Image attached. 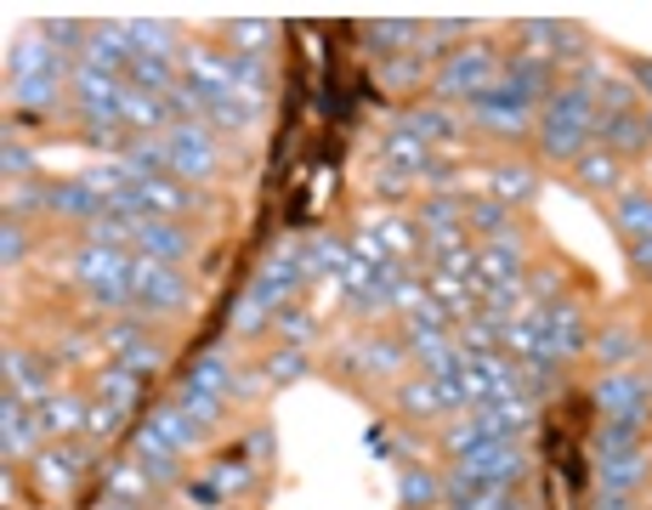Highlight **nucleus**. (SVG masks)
<instances>
[{
	"mask_svg": "<svg viewBox=\"0 0 652 510\" xmlns=\"http://www.w3.org/2000/svg\"><path fill=\"white\" fill-rule=\"evenodd\" d=\"M80 63H85V69H96V74H114V80H125V74H131V63H136L131 29H125V23H96V29L85 34Z\"/></svg>",
	"mask_w": 652,
	"mask_h": 510,
	"instance_id": "nucleus-7",
	"label": "nucleus"
},
{
	"mask_svg": "<svg viewBox=\"0 0 652 510\" xmlns=\"http://www.w3.org/2000/svg\"><path fill=\"white\" fill-rule=\"evenodd\" d=\"M499 80H506L511 91H522L528 102H544L550 91H557V85H550V69H544V63H533L528 51H517V58H506V69H499Z\"/></svg>",
	"mask_w": 652,
	"mask_h": 510,
	"instance_id": "nucleus-27",
	"label": "nucleus"
},
{
	"mask_svg": "<svg viewBox=\"0 0 652 510\" xmlns=\"http://www.w3.org/2000/svg\"><path fill=\"white\" fill-rule=\"evenodd\" d=\"M397 402H404V415H415V420H426V415H448V408H442V391H437V380H431V375L404 380Z\"/></svg>",
	"mask_w": 652,
	"mask_h": 510,
	"instance_id": "nucleus-39",
	"label": "nucleus"
},
{
	"mask_svg": "<svg viewBox=\"0 0 652 510\" xmlns=\"http://www.w3.org/2000/svg\"><path fill=\"white\" fill-rule=\"evenodd\" d=\"M273 318H278V313H267V306H262L256 295H244V300L233 306V329H238V335H256V329H262V324H273Z\"/></svg>",
	"mask_w": 652,
	"mask_h": 510,
	"instance_id": "nucleus-51",
	"label": "nucleus"
},
{
	"mask_svg": "<svg viewBox=\"0 0 652 510\" xmlns=\"http://www.w3.org/2000/svg\"><path fill=\"white\" fill-rule=\"evenodd\" d=\"M590 351L601 357V364H613V369H630L641 357V329L635 324H608L601 335H590Z\"/></svg>",
	"mask_w": 652,
	"mask_h": 510,
	"instance_id": "nucleus-23",
	"label": "nucleus"
},
{
	"mask_svg": "<svg viewBox=\"0 0 652 510\" xmlns=\"http://www.w3.org/2000/svg\"><path fill=\"white\" fill-rule=\"evenodd\" d=\"M154 426H160V437H165L176 453H198V442H205V426L187 420L176 402H160V408H154Z\"/></svg>",
	"mask_w": 652,
	"mask_h": 510,
	"instance_id": "nucleus-30",
	"label": "nucleus"
},
{
	"mask_svg": "<svg viewBox=\"0 0 652 510\" xmlns=\"http://www.w3.org/2000/svg\"><path fill=\"white\" fill-rule=\"evenodd\" d=\"M63 96V74H34V80H12V102H23V109H52V102Z\"/></svg>",
	"mask_w": 652,
	"mask_h": 510,
	"instance_id": "nucleus-41",
	"label": "nucleus"
},
{
	"mask_svg": "<svg viewBox=\"0 0 652 510\" xmlns=\"http://www.w3.org/2000/svg\"><path fill=\"white\" fill-rule=\"evenodd\" d=\"M595 142L608 153H641L652 136H646V120L635 114H595Z\"/></svg>",
	"mask_w": 652,
	"mask_h": 510,
	"instance_id": "nucleus-19",
	"label": "nucleus"
},
{
	"mask_svg": "<svg viewBox=\"0 0 652 510\" xmlns=\"http://www.w3.org/2000/svg\"><path fill=\"white\" fill-rule=\"evenodd\" d=\"M488 193L499 198V204H522V198H533L539 193V171H528V165H493L488 171Z\"/></svg>",
	"mask_w": 652,
	"mask_h": 510,
	"instance_id": "nucleus-32",
	"label": "nucleus"
},
{
	"mask_svg": "<svg viewBox=\"0 0 652 510\" xmlns=\"http://www.w3.org/2000/svg\"><path fill=\"white\" fill-rule=\"evenodd\" d=\"M646 136H652V109H646Z\"/></svg>",
	"mask_w": 652,
	"mask_h": 510,
	"instance_id": "nucleus-62",
	"label": "nucleus"
},
{
	"mask_svg": "<svg viewBox=\"0 0 652 510\" xmlns=\"http://www.w3.org/2000/svg\"><path fill=\"white\" fill-rule=\"evenodd\" d=\"M619 227L630 238H646L652 233V193L646 187H619Z\"/></svg>",
	"mask_w": 652,
	"mask_h": 510,
	"instance_id": "nucleus-38",
	"label": "nucleus"
},
{
	"mask_svg": "<svg viewBox=\"0 0 652 510\" xmlns=\"http://www.w3.org/2000/svg\"><path fill=\"white\" fill-rule=\"evenodd\" d=\"M233 40H238V51L249 45V58H262V45L273 40V23H233Z\"/></svg>",
	"mask_w": 652,
	"mask_h": 510,
	"instance_id": "nucleus-54",
	"label": "nucleus"
},
{
	"mask_svg": "<svg viewBox=\"0 0 652 510\" xmlns=\"http://www.w3.org/2000/svg\"><path fill=\"white\" fill-rule=\"evenodd\" d=\"M590 131H573V125H539V147H544V160H584L590 153Z\"/></svg>",
	"mask_w": 652,
	"mask_h": 510,
	"instance_id": "nucleus-36",
	"label": "nucleus"
},
{
	"mask_svg": "<svg viewBox=\"0 0 652 510\" xmlns=\"http://www.w3.org/2000/svg\"><path fill=\"white\" fill-rule=\"evenodd\" d=\"M477 278H482V289H493V284H522V238H517V233L488 238V244L477 249Z\"/></svg>",
	"mask_w": 652,
	"mask_h": 510,
	"instance_id": "nucleus-12",
	"label": "nucleus"
},
{
	"mask_svg": "<svg viewBox=\"0 0 652 510\" xmlns=\"http://www.w3.org/2000/svg\"><path fill=\"white\" fill-rule=\"evenodd\" d=\"M652 380L635 375V369H608L595 380V408L601 415H630V408H652Z\"/></svg>",
	"mask_w": 652,
	"mask_h": 510,
	"instance_id": "nucleus-10",
	"label": "nucleus"
},
{
	"mask_svg": "<svg viewBox=\"0 0 652 510\" xmlns=\"http://www.w3.org/2000/svg\"><path fill=\"white\" fill-rule=\"evenodd\" d=\"M471 120H477L482 131H499V136H522L528 125H539L533 102H528L522 91H511L506 80H499V85H488V91L471 102Z\"/></svg>",
	"mask_w": 652,
	"mask_h": 510,
	"instance_id": "nucleus-5",
	"label": "nucleus"
},
{
	"mask_svg": "<svg viewBox=\"0 0 652 510\" xmlns=\"http://www.w3.org/2000/svg\"><path fill=\"white\" fill-rule=\"evenodd\" d=\"M120 420H125V408L109 402V397H96V402L85 408V442H109V437L120 431Z\"/></svg>",
	"mask_w": 652,
	"mask_h": 510,
	"instance_id": "nucleus-47",
	"label": "nucleus"
},
{
	"mask_svg": "<svg viewBox=\"0 0 652 510\" xmlns=\"http://www.w3.org/2000/svg\"><path fill=\"white\" fill-rule=\"evenodd\" d=\"M646 466H652V459H646L641 448H630V453H601V459H595V482H601V493H635L641 477H646Z\"/></svg>",
	"mask_w": 652,
	"mask_h": 510,
	"instance_id": "nucleus-16",
	"label": "nucleus"
},
{
	"mask_svg": "<svg viewBox=\"0 0 652 510\" xmlns=\"http://www.w3.org/2000/svg\"><path fill=\"white\" fill-rule=\"evenodd\" d=\"M522 51H528L533 63H544V69L550 63H568L562 51H579V29L573 23H539L533 18V23H522Z\"/></svg>",
	"mask_w": 652,
	"mask_h": 510,
	"instance_id": "nucleus-14",
	"label": "nucleus"
},
{
	"mask_svg": "<svg viewBox=\"0 0 652 510\" xmlns=\"http://www.w3.org/2000/svg\"><path fill=\"white\" fill-rule=\"evenodd\" d=\"M455 471L471 477V482H482V488H517L528 477V453L517 442H482V448H471V453L455 459Z\"/></svg>",
	"mask_w": 652,
	"mask_h": 510,
	"instance_id": "nucleus-4",
	"label": "nucleus"
},
{
	"mask_svg": "<svg viewBox=\"0 0 652 510\" xmlns=\"http://www.w3.org/2000/svg\"><path fill=\"white\" fill-rule=\"evenodd\" d=\"M346 262H353V249L346 244H335V238H313L307 244V278H318V273H346Z\"/></svg>",
	"mask_w": 652,
	"mask_h": 510,
	"instance_id": "nucleus-44",
	"label": "nucleus"
},
{
	"mask_svg": "<svg viewBox=\"0 0 652 510\" xmlns=\"http://www.w3.org/2000/svg\"><path fill=\"white\" fill-rule=\"evenodd\" d=\"M404 504H409V510L442 504V477H431L426 466H409V471H404Z\"/></svg>",
	"mask_w": 652,
	"mask_h": 510,
	"instance_id": "nucleus-45",
	"label": "nucleus"
},
{
	"mask_svg": "<svg viewBox=\"0 0 652 510\" xmlns=\"http://www.w3.org/2000/svg\"><path fill=\"white\" fill-rule=\"evenodd\" d=\"M80 466H91V448L40 453V488H45V493H69V488L80 482Z\"/></svg>",
	"mask_w": 652,
	"mask_h": 510,
	"instance_id": "nucleus-24",
	"label": "nucleus"
},
{
	"mask_svg": "<svg viewBox=\"0 0 652 510\" xmlns=\"http://www.w3.org/2000/svg\"><path fill=\"white\" fill-rule=\"evenodd\" d=\"M131 289H136V318H160L187 306V278L171 262H147V255H131Z\"/></svg>",
	"mask_w": 652,
	"mask_h": 510,
	"instance_id": "nucleus-2",
	"label": "nucleus"
},
{
	"mask_svg": "<svg viewBox=\"0 0 652 510\" xmlns=\"http://www.w3.org/2000/svg\"><path fill=\"white\" fill-rule=\"evenodd\" d=\"M397 125H404L409 136H420L426 147H437V142H455V136H460V120H455V114H448V109H437V102H426V109L404 114V120H397Z\"/></svg>",
	"mask_w": 652,
	"mask_h": 510,
	"instance_id": "nucleus-29",
	"label": "nucleus"
},
{
	"mask_svg": "<svg viewBox=\"0 0 652 510\" xmlns=\"http://www.w3.org/2000/svg\"><path fill=\"white\" fill-rule=\"evenodd\" d=\"M256 114H262V109H249L244 96H222V102H211V109H205V125H211V131H244Z\"/></svg>",
	"mask_w": 652,
	"mask_h": 510,
	"instance_id": "nucleus-46",
	"label": "nucleus"
},
{
	"mask_svg": "<svg viewBox=\"0 0 652 510\" xmlns=\"http://www.w3.org/2000/svg\"><path fill=\"white\" fill-rule=\"evenodd\" d=\"M635 91H646V96H652V63H635Z\"/></svg>",
	"mask_w": 652,
	"mask_h": 510,
	"instance_id": "nucleus-60",
	"label": "nucleus"
},
{
	"mask_svg": "<svg viewBox=\"0 0 652 510\" xmlns=\"http://www.w3.org/2000/svg\"><path fill=\"white\" fill-rule=\"evenodd\" d=\"M499 69H506V58H493V45L471 40L460 51H448L442 69H437V91L448 102H477L488 85H499Z\"/></svg>",
	"mask_w": 652,
	"mask_h": 510,
	"instance_id": "nucleus-1",
	"label": "nucleus"
},
{
	"mask_svg": "<svg viewBox=\"0 0 652 510\" xmlns=\"http://www.w3.org/2000/svg\"><path fill=\"white\" fill-rule=\"evenodd\" d=\"M131 29V45H136V58H176L182 51V34L171 29V23H125Z\"/></svg>",
	"mask_w": 652,
	"mask_h": 510,
	"instance_id": "nucleus-35",
	"label": "nucleus"
},
{
	"mask_svg": "<svg viewBox=\"0 0 652 510\" xmlns=\"http://www.w3.org/2000/svg\"><path fill=\"white\" fill-rule=\"evenodd\" d=\"M0 255H7V267H18L23 255H29V233H23V222H7V233H0Z\"/></svg>",
	"mask_w": 652,
	"mask_h": 510,
	"instance_id": "nucleus-55",
	"label": "nucleus"
},
{
	"mask_svg": "<svg viewBox=\"0 0 652 510\" xmlns=\"http://www.w3.org/2000/svg\"><path fill=\"white\" fill-rule=\"evenodd\" d=\"M142 198H147V216L176 222V216L193 211L198 193H187V182H176V176H154V182H142Z\"/></svg>",
	"mask_w": 652,
	"mask_h": 510,
	"instance_id": "nucleus-22",
	"label": "nucleus"
},
{
	"mask_svg": "<svg viewBox=\"0 0 652 510\" xmlns=\"http://www.w3.org/2000/svg\"><path fill=\"white\" fill-rule=\"evenodd\" d=\"M103 510H136V504H120V499H109V504H103Z\"/></svg>",
	"mask_w": 652,
	"mask_h": 510,
	"instance_id": "nucleus-61",
	"label": "nucleus"
},
{
	"mask_svg": "<svg viewBox=\"0 0 652 510\" xmlns=\"http://www.w3.org/2000/svg\"><path fill=\"white\" fill-rule=\"evenodd\" d=\"M120 364H125L131 375H142V369H160V364H165V351H160L154 340H142V346H131V351L120 357Z\"/></svg>",
	"mask_w": 652,
	"mask_h": 510,
	"instance_id": "nucleus-53",
	"label": "nucleus"
},
{
	"mask_svg": "<svg viewBox=\"0 0 652 510\" xmlns=\"http://www.w3.org/2000/svg\"><path fill=\"white\" fill-rule=\"evenodd\" d=\"M595 96L579 91V85H562V91H550L539 102V125H573V131H590L595 136Z\"/></svg>",
	"mask_w": 652,
	"mask_h": 510,
	"instance_id": "nucleus-13",
	"label": "nucleus"
},
{
	"mask_svg": "<svg viewBox=\"0 0 652 510\" xmlns=\"http://www.w3.org/2000/svg\"><path fill=\"white\" fill-rule=\"evenodd\" d=\"M630 267L635 273H652V233L646 238H630Z\"/></svg>",
	"mask_w": 652,
	"mask_h": 510,
	"instance_id": "nucleus-57",
	"label": "nucleus"
},
{
	"mask_svg": "<svg viewBox=\"0 0 652 510\" xmlns=\"http://www.w3.org/2000/svg\"><path fill=\"white\" fill-rule=\"evenodd\" d=\"M300 375H307V351H300V346H284V351L267 357V380H273V386H289V380H300Z\"/></svg>",
	"mask_w": 652,
	"mask_h": 510,
	"instance_id": "nucleus-49",
	"label": "nucleus"
},
{
	"mask_svg": "<svg viewBox=\"0 0 652 510\" xmlns=\"http://www.w3.org/2000/svg\"><path fill=\"white\" fill-rule=\"evenodd\" d=\"M171 402L182 408L187 420H198L211 431V420H222V408H227V397H216V391H205V386H193V380H182L176 391H171Z\"/></svg>",
	"mask_w": 652,
	"mask_h": 510,
	"instance_id": "nucleus-34",
	"label": "nucleus"
},
{
	"mask_svg": "<svg viewBox=\"0 0 652 510\" xmlns=\"http://www.w3.org/2000/svg\"><path fill=\"white\" fill-rule=\"evenodd\" d=\"M96 397H109V402H120V408H131V402H136V375H131L125 364H114V369H103V375H96Z\"/></svg>",
	"mask_w": 652,
	"mask_h": 510,
	"instance_id": "nucleus-48",
	"label": "nucleus"
},
{
	"mask_svg": "<svg viewBox=\"0 0 652 510\" xmlns=\"http://www.w3.org/2000/svg\"><path fill=\"white\" fill-rule=\"evenodd\" d=\"M147 493H154V482H147V471L136 466V459H120V466H109V499L120 504H147Z\"/></svg>",
	"mask_w": 652,
	"mask_h": 510,
	"instance_id": "nucleus-33",
	"label": "nucleus"
},
{
	"mask_svg": "<svg viewBox=\"0 0 652 510\" xmlns=\"http://www.w3.org/2000/svg\"><path fill=\"white\" fill-rule=\"evenodd\" d=\"M7 397H18L23 408H40V402H52L58 391L52 386H45V375H40V364H34V357H23V351H7Z\"/></svg>",
	"mask_w": 652,
	"mask_h": 510,
	"instance_id": "nucleus-18",
	"label": "nucleus"
},
{
	"mask_svg": "<svg viewBox=\"0 0 652 510\" xmlns=\"http://www.w3.org/2000/svg\"><path fill=\"white\" fill-rule=\"evenodd\" d=\"M131 459L147 471V482L154 488H171V482H182V453L160 437V426L147 420V426H136V437H131Z\"/></svg>",
	"mask_w": 652,
	"mask_h": 510,
	"instance_id": "nucleus-8",
	"label": "nucleus"
},
{
	"mask_svg": "<svg viewBox=\"0 0 652 510\" xmlns=\"http://www.w3.org/2000/svg\"><path fill=\"white\" fill-rule=\"evenodd\" d=\"M136 255H147V262H171V267H182L187 255H193V238H187V227L182 222H142L136 227V244H131Z\"/></svg>",
	"mask_w": 652,
	"mask_h": 510,
	"instance_id": "nucleus-11",
	"label": "nucleus"
},
{
	"mask_svg": "<svg viewBox=\"0 0 652 510\" xmlns=\"http://www.w3.org/2000/svg\"><path fill=\"white\" fill-rule=\"evenodd\" d=\"M641 426H646V408H630V415H608V426L595 431V459H601V453H630V448H641V442H635Z\"/></svg>",
	"mask_w": 652,
	"mask_h": 510,
	"instance_id": "nucleus-31",
	"label": "nucleus"
},
{
	"mask_svg": "<svg viewBox=\"0 0 652 510\" xmlns=\"http://www.w3.org/2000/svg\"><path fill=\"white\" fill-rule=\"evenodd\" d=\"M579 182L584 187H619V153H608V147H590L584 160H579Z\"/></svg>",
	"mask_w": 652,
	"mask_h": 510,
	"instance_id": "nucleus-43",
	"label": "nucleus"
},
{
	"mask_svg": "<svg viewBox=\"0 0 652 510\" xmlns=\"http://www.w3.org/2000/svg\"><path fill=\"white\" fill-rule=\"evenodd\" d=\"M488 233V238H499V233H511V204H499L493 193H482V198H471L466 204V233Z\"/></svg>",
	"mask_w": 652,
	"mask_h": 510,
	"instance_id": "nucleus-37",
	"label": "nucleus"
},
{
	"mask_svg": "<svg viewBox=\"0 0 652 510\" xmlns=\"http://www.w3.org/2000/svg\"><path fill=\"white\" fill-rule=\"evenodd\" d=\"M193 386H205V391H216V397H233V380H238V369L227 364V357L222 351H205V357H198V364H193V375H187Z\"/></svg>",
	"mask_w": 652,
	"mask_h": 510,
	"instance_id": "nucleus-40",
	"label": "nucleus"
},
{
	"mask_svg": "<svg viewBox=\"0 0 652 510\" xmlns=\"http://www.w3.org/2000/svg\"><path fill=\"white\" fill-rule=\"evenodd\" d=\"M595 510H635V493H595Z\"/></svg>",
	"mask_w": 652,
	"mask_h": 510,
	"instance_id": "nucleus-59",
	"label": "nucleus"
},
{
	"mask_svg": "<svg viewBox=\"0 0 652 510\" xmlns=\"http://www.w3.org/2000/svg\"><path fill=\"white\" fill-rule=\"evenodd\" d=\"M579 351H590V324H584V313L579 306H550L544 313V357H557V364H568V357H579Z\"/></svg>",
	"mask_w": 652,
	"mask_h": 510,
	"instance_id": "nucleus-9",
	"label": "nucleus"
},
{
	"mask_svg": "<svg viewBox=\"0 0 652 510\" xmlns=\"http://www.w3.org/2000/svg\"><path fill=\"white\" fill-rule=\"evenodd\" d=\"M431 165H437L431 147H426L420 136H409L404 125H391V136H386V147H380V187L397 193V187H409V182H426Z\"/></svg>",
	"mask_w": 652,
	"mask_h": 510,
	"instance_id": "nucleus-6",
	"label": "nucleus"
},
{
	"mask_svg": "<svg viewBox=\"0 0 652 510\" xmlns=\"http://www.w3.org/2000/svg\"><path fill=\"white\" fill-rule=\"evenodd\" d=\"M103 340L125 357V351H131V346H142L147 335H142V318H120V324H109V329H103Z\"/></svg>",
	"mask_w": 652,
	"mask_h": 510,
	"instance_id": "nucleus-52",
	"label": "nucleus"
},
{
	"mask_svg": "<svg viewBox=\"0 0 652 510\" xmlns=\"http://www.w3.org/2000/svg\"><path fill=\"white\" fill-rule=\"evenodd\" d=\"M182 80L205 102L233 96V69H227V58H216V51H187V58H182Z\"/></svg>",
	"mask_w": 652,
	"mask_h": 510,
	"instance_id": "nucleus-15",
	"label": "nucleus"
},
{
	"mask_svg": "<svg viewBox=\"0 0 652 510\" xmlns=\"http://www.w3.org/2000/svg\"><path fill=\"white\" fill-rule=\"evenodd\" d=\"M273 329H278V340H284V346H307V340H313V318H307V313H295V306H278Z\"/></svg>",
	"mask_w": 652,
	"mask_h": 510,
	"instance_id": "nucleus-50",
	"label": "nucleus"
},
{
	"mask_svg": "<svg viewBox=\"0 0 652 510\" xmlns=\"http://www.w3.org/2000/svg\"><path fill=\"white\" fill-rule=\"evenodd\" d=\"M165 153H171V176L176 182H205V176H216V131L205 125V120H187V125H171L165 131Z\"/></svg>",
	"mask_w": 652,
	"mask_h": 510,
	"instance_id": "nucleus-3",
	"label": "nucleus"
},
{
	"mask_svg": "<svg viewBox=\"0 0 652 510\" xmlns=\"http://www.w3.org/2000/svg\"><path fill=\"white\" fill-rule=\"evenodd\" d=\"M420 227L426 233H448V227H466V204L455 193H431L426 211H420Z\"/></svg>",
	"mask_w": 652,
	"mask_h": 510,
	"instance_id": "nucleus-42",
	"label": "nucleus"
},
{
	"mask_svg": "<svg viewBox=\"0 0 652 510\" xmlns=\"http://www.w3.org/2000/svg\"><path fill=\"white\" fill-rule=\"evenodd\" d=\"M227 69H233V96H244L249 109H262V102H267V91H273V80H267V63H262V58H249V51H233V58H227Z\"/></svg>",
	"mask_w": 652,
	"mask_h": 510,
	"instance_id": "nucleus-28",
	"label": "nucleus"
},
{
	"mask_svg": "<svg viewBox=\"0 0 652 510\" xmlns=\"http://www.w3.org/2000/svg\"><path fill=\"white\" fill-rule=\"evenodd\" d=\"M34 160H29V147L23 142H7V176H23Z\"/></svg>",
	"mask_w": 652,
	"mask_h": 510,
	"instance_id": "nucleus-58",
	"label": "nucleus"
},
{
	"mask_svg": "<svg viewBox=\"0 0 652 510\" xmlns=\"http://www.w3.org/2000/svg\"><path fill=\"white\" fill-rule=\"evenodd\" d=\"M244 482H249V466H238V459H227V466L216 471V488H222V493H233V488H244Z\"/></svg>",
	"mask_w": 652,
	"mask_h": 510,
	"instance_id": "nucleus-56",
	"label": "nucleus"
},
{
	"mask_svg": "<svg viewBox=\"0 0 652 510\" xmlns=\"http://www.w3.org/2000/svg\"><path fill=\"white\" fill-rule=\"evenodd\" d=\"M125 125L131 131H142V136H165L171 125H176V114H171V102L165 96H154V91H125Z\"/></svg>",
	"mask_w": 652,
	"mask_h": 510,
	"instance_id": "nucleus-17",
	"label": "nucleus"
},
{
	"mask_svg": "<svg viewBox=\"0 0 652 510\" xmlns=\"http://www.w3.org/2000/svg\"><path fill=\"white\" fill-rule=\"evenodd\" d=\"M0 437H7V459H23V453H34V442H40V426H34V408H23L18 397H7L0 402Z\"/></svg>",
	"mask_w": 652,
	"mask_h": 510,
	"instance_id": "nucleus-25",
	"label": "nucleus"
},
{
	"mask_svg": "<svg viewBox=\"0 0 652 510\" xmlns=\"http://www.w3.org/2000/svg\"><path fill=\"white\" fill-rule=\"evenodd\" d=\"M52 211H58V216H80V222H103V216H109V198L80 176V182L52 187Z\"/></svg>",
	"mask_w": 652,
	"mask_h": 510,
	"instance_id": "nucleus-20",
	"label": "nucleus"
},
{
	"mask_svg": "<svg viewBox=\"0 0 652 510\" xmlns=\"http://www.w3.org/2000/svg\"><path fill=\"white\" fill-rule=\"evenodd\" d=\"M85 397H52V402H40L34 408V426H40V437H74V431H85Z\"/></svg>",
	"mask_w": 652,
	"mask_h": 510,
	"instance_id": "nucleus-21",
	"label": "nucleus"
},
{
	"mask_svg": "<svg viewBox=\"0 0 652 510\" xmlns=\"http://www.w3.org/2000/svg\"><path fill=\"white\" fill-rule=\"evenodd\" d=\"M409 340H380V335H369L358 351H353V369H364V375H397L409 364Z\"/></svg>",
	"mask_w": 652,
	"mask_h": 510,
	"instance_id": "nucleus-26",
	"label": "nucleus"
}]
</instances>
